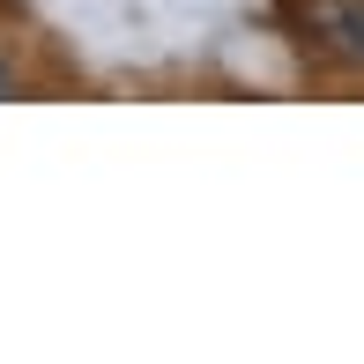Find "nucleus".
<instances>
[{"label": "nucleus", "mask_w": 364, "mask_h": 364, "mask_svg": "<svg viewBox=\"0 0 364 364\" xmlns=\"http://www.w3.org/2000/svg\"><path fill=\"white\" fill-rule=\"evenodd\" d=\"M305 30H312L335 60L364 68V0H305Z\"/></svg>", "instance_id": "nucleus-1"}, {"label": "nucleus", "mask_w": 364, "mask_h": 364, "mask_svg": "<svg viewBox=\"0 0 364 364\" xmlns=\"http://www.w3.org/2000/svg\"><path fill=\"white\" fill-rule=\"evenodd\" d=\"M0 97H8V75H0Z\"/></svg>", "instance_id": "nucleus-2"}]
</instances>
